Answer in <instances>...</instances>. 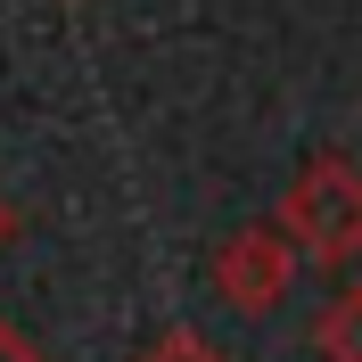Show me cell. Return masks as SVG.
Masks as SVG:
<instances>
[{
  "instance_id": "6da1fadb",
  "label": "cell",
  "mask_w": 362,
  "mask_h": 362,
  "mask_svg": "<svg viewBox=\"0 0 362 362\" xmlns=\"http://www.w3.org/2000/svg\"><path fill=\"white\" fill-rule=\"evenodd\" d=\"M288 223L313 239L321 255H338L362 239V181L346 173V165H313V181L288 198Z\"/></svg>"
},
{
  "instance_id": "7a4b0ae2",
  "label": "cell",
  "mask_w": 362,
  "mask_h": 362,
  "mask_svg": "<svg viewBox=\"0 0 362 362\" xmlns=\"http://www.w3.org/2000/svg\"><path fill=\"white\" fill-rule=\"evenodd\" d=\"M280 272H288V247L272 239V230H255V239H239V247L223 255V280L239 305H264L272 288H280Z\"/></svg>"
},
{
  "instance_id": "277c9868",
  "label": "cell",
  "mask_w": 362,
  "mask_h": 362,
  "mask_svg": "<svg viewBox=\"0 0 362 362\" xmlns=\"http://www.w3.org/2000/svg\"><path fill=\"white\" fill-rule=\"evenodd\" d=\"M157 362H214V354H198V346H173V354H157Z\"/></svg>"
},
{
  "instance_id": "3957f363",
  "label": "cell",
  "mask_w": 362,
  "mask_h": 362,
  "mask_svg": "<svg viewBox=\"0 0 362 362\" xmlns=\"http://www.w3.org/2000/svg\"><path fill=\"white\" fill-rule=\"evenodd\" d=\"M321 346H329V362H362V288L329 305V321H321Z\"/></svg>"
}]
</instances>
